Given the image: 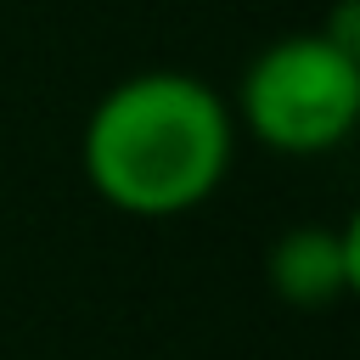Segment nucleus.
Returning a JSON list of instances; mask_svg holds the SVG:
<instances>
[{
	"instance_id": "obj_1",
	"label": "nucleus",
	"mask_w": 360,
	"mask_h": 360,
	"mask_svg": "<svg viewBox=\"0 0 360 360\" xmlns=\"http://www.w3.org/2000/svg\"><path fill=\"white\" fill-rule=\"evenodd\" d=\"M236 158L225 96L180 68L118 79L84 118L79 163L90 191L129 219H174L202 208Z\"/></svg>"
},
{
	"instance_id": "obj_2",
	"label": "nucleus",
	"mask_w": 360,
	"mask_h": 360,
	"mask_svg": "<svg viewBox=\"0 0 360 360\" xmlns=\"http://www.w3.org/2000/svg\"><path fill=\"white\" fill-rule=\"evenodd\" d=\"M231 118L270 152H332L360 118V56L332 45L321 28L287 34L248 62Z\"/></svg>"
},
{
	"instance_id": "obj_3",
	"label": "nucleus",
	"mask_w": 360,
	"mask_h": 360,
	"mask_svg": "<svg viewBox=\"0 0 360 360\" xmlns=\"http://www.w3.org/2000/svg\"><path fill=\"white\" fill-rule=\"evenodd\" d=\"M264 276L281 304L326 309L360 281V236L354 225H292L270 242Z\"/></svg>"
},
{
	"instance_id": "obj_4",
	"label": "nucleus",
	"mask_w": 360,
	"mask_h": 360,
	"mask_svg": "<svg viewBox=\"0 0 360 360\" xmlns=\"http://www.w3.org/2000/svg\"><path fill=\"white\" fill-rule=\"evenodd\" d=\"M321 34H326L332 45H343V51H354V56H360V0H338V6H332V17L321 22Z\"/></svg>"
}]
</instances>
